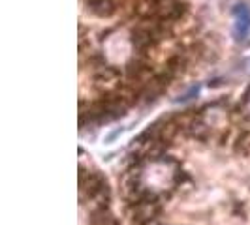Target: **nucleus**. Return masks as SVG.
Listing matches in <instances>:
<instances>
[{
	"mask_svg": "<svg viewBox=\"0 0 250 225\" xmlns=\"http://www.w3.org/2000/svg\"><path fill=\"white\" fill-rule=\"evenodd\" d=\"M235 25H233V34L237 39L245 41L250 34V8L247 4H237L233 10Z\"/></svg>",
	"mask_w": 250,
	"mask_h": 225,
	"instance_id": "nucleus-1",
	"label": "nucleus"
},
{
	"mask_svg": "<svg viewBox=\"0 0 250 225\" xmlns=\"http://www.w3.org/2000/svg\"><path fill=\"white\" fill-rule=\"evenodd\" d=\"M249 66H250V60H249Z\"/></svg>",
	"mask_w": 250,
	"mask_h": 225,
	"instance_id": "nucleus-2",
	"label": "nucleus"
}]
</instances>
